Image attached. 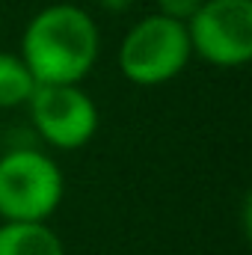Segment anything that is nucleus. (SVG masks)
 <instances>
[{"label": "nucleus", "instance_id": "1", "mask_svg": "<svg viewBox=\"0 0 252 255\" xmlns=\"http://www.w3.org/2000/svg\"><path fill=\"white\" fill-rule=\"evenodd\" d=\"M101 36L92 15L74 3L39 9L21 36V60L36 83H80L98 63Z\"/></svg>", "mask_w": 252, "mask_h": 255}, {"label": "nucleus", "instance_id": "2", "mask_svg": "<svg viewBox=\"0 0 252 255\" xmlns=\"http://www.w3.org/2000/svg\"><path fill=\"white\" fill-rule=\"evenodd\" d=\"M63 196V169L42 148H12L0 154V220L48 223Z\"/></svg>", "mask_w": 252, "mask_h": 255}, {"label": "nucleus", "instance_id": "3", "mask_svg": "<svg viewBox=\"0 0 252 255\" xmlns=\"http://www.w3.org/2000/svg\"><path fill=\"white\" fill-rule=\"evenodd\" d=\"M193 60L187 27L160 12L139 18L119 45V71L136 86L175 80Z\"/></svg>", "mask_w": 252, "mask_h": 255}, {"label": "nucleus", "instance_id": "4", "mask_svg": "<svg viewBox=\"0 0 252 255\" xmlns=\"http://www.w3.org/2000/svg\"><path fill=\"white\" fill-rule=\"evenodd\" d=\"M193 57L217 68L252 60V0H202L187 24Z\"/></svg>", "mask_w": 252, "mask_h": 255}, {"label": "nucleus", "instance_id": "5", "mask_svg": "<svg viewBox=\"0 0 252 255\" xmlns=\"http://www.w3.org/2000/svg\"><path fill=\"white\" fill-rule=\"evenodd\" d=\"M27 110L36 133L60 151H77L98 133V107L80 83H39Z\"/></svg>", "mask_w": 252, "mask_h": 255}, {"label": "nucleus", "instance_id": "6", "mask_svg": "<svg viewBox=\"0 0 252 255\" xmlns=\"http://www.w3.org/2000/svg\"><path fill=\"white\" fill-rule=\"evenodd\" d=\"M0 255H65V247L48 223L0 220Z\"/></svg>", "mask_w": 252, "mask_h": 255}, {"label": "nucleus", "instance_id": "7", "mask_svg": "<svg viewBox=\"0 0 252 255\" xmlns=\"http://www.w3.org/2000/svg\"><path fill=\"white\" fill-rule=\"evenodd\" d=\"M36 77L21 60V54L12 51H0V110H12V107H27L33 89H36Z\"/></svg>", "mask_w": 252, "mask_h": 255}, {"label": "nucleus", "instance_id": "8", "mask_svg": "<svg viewBox=\"0 0 252 255\" xmlns=\"http://www.w3.org/2000/svg\"><path fill=\"white\" fill-rule=\"evenodd\" d=\"M199 6H202V0H157V12L172 21H181V24H187Z\"/></svg>", "mask_w": 252, "mask_h": 255}, {"label": "nucleus", "instance_id": "9", "mask_svg": "<svg viewBox=\"0 0 252 255\" xmlns=\"http://www.w3.org/2000/svg\"><path fill=\"white\" fill-rule=\"evenodd\" d=\"M130 3H133V0H98V6H101L104 12H125Z\"/></svg>", "mask_w": 252, "mask_h": 255}]
</instances>
